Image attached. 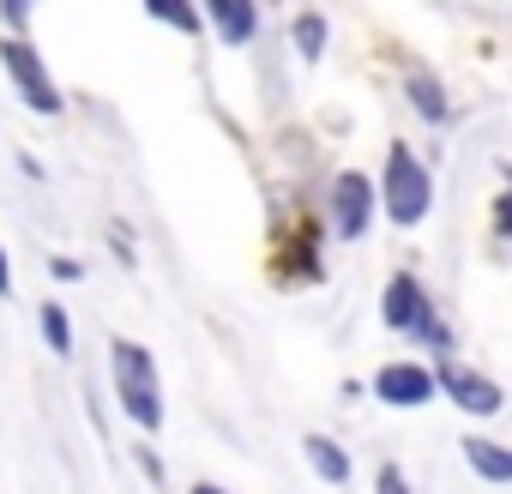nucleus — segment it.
I'll list each match as a JSON object with an SVG mask.
<instances>
[{"label":"nucleus","instance_id":"obj_1","mask_svg":"<svg viewBox=\"0 0 512 494\" xmlns=\"http://www.w3.org/2000/svg\"><path fill=\"white\" fill-rule=\"evenodd\" d=\"M109 374H115V404L127 422H139L145 434L163 428V380H157V356L133 338L109 344Z\"/></svg>","mask_w":512,"mask_h":494},{"label":"nucleus","instance_id":"obj_2","mask_svg":"<svg viewBox=\"0 0 512 494\" xmlns=\"http://www.w3.org/2000/svg\"><path fill=\"white\" fill-rule=\"evenodd\" d=\"M380 211H386L398 229H416V223L434 211V175H428V163H422L404 139H392V145H386V169H380Z\"/></svg>","mask_w":512,"mask_h":494},{"label":"nucleus","instance_id":"obj_3","mask_svg":"<svg viewBox=\"0 0 512 494\" xmlns=\"http://www.w3.org/2000/svg\"><path fill=\"white\" fill-rule=\"evenodd\" d=\"M380 320L392 326V332H410V338H422L428 350H452V332H446V320L434 314V302H428V290H422V278H410V272H398L386 290H380Z\"/></svg>","mask_w":512,"mask_h":494},{"label":"nucleus","instance_id":"obj_4","mask_svg":"<svg viewBox=\"0 0 512 494\" xmlns=\"http://www.w3.org/2000/svg\"><path fill=\"white\" fill-rule=\"evenodd\" d=\"M0 67H7V79L19 85V97H25V109H37V115H61L67 109V97H61V85L49 79V67H43V55L25 43V37H0Z\"/></svg>","mask_w":512,"mask_h":494},{"label":"nucleus","instance_id":"obj_5","mask_svg":"<svg viewBox=\"0 0 512 494\" xmlns=\"http://www.w3.org/2000/svg\"><path fill=\"white\" fill-rule=\"evenodd\" d=\"M374 211H380V181H368L362 169H344L332 181V229H338V241H362L374 229Z\"/></svg>","mask_w":512,"mask_h":494},{"label":"nucleus","instance_id":"obj_6","mask_svg":"<svg viewBox=\"0 0 512 494\" xmlns=\"http://www.w3.org/2000/svg\"><path fill=\"white\" fill-rule=\"evenodd\" d=\"M434 380H440V398H452L464 416H500V410H506V392H500L482 368H464V362L446 356V362L434 368Z\"/></svg>","mask_w":512,"mask_h":494},{"label":"nucleus","instance_id":"obj_7","mask_svg":"<svg viewBox=\"0 0 512 494\" xmlns=\"http://www.w3.org/2000/svg\"><path fill=\"white\" fill-rule=\"evenodd\" d=\"M374 398L392 404V410H416V404L440 398V380H434V368H422V362H386V368L374 374Z\"/></svg>","mask_w":512,"mask_h":494},{"label":"nucleus","instance_id":"obj_8","mask_svg":"<svg viewBox=\"0 0 512 494\" xmlns=\"http://www.w3.org/2000/svg\"><path fill=\"white\" fill-rule=\"evenodd\" d=\"M205 31H217V43L247 49L260 37V7L253 0H205Z\"/></svg>","mask_w":512,"mask_h":494},{"label":"nucleus","instance_id":"obj_9","mask_svg":"<svg viewBox=\"0 0 512 494\" xmlns=\"http://www.w3.org/2000/svg\"><path fill=\"white\" fill-rule=\"evenodd\" d=\"M404 97H410V109H416L428 127H446V121H452V103H446V91H440L434 73L410 67V73H404Z\"/></svg>","mask_w":512,"mask_h":494},{"label":"nucleus","instance_id":"obj_10","mask_svg":"<svg viewBox=\"0 0 512 494\" xmlns=\"http://www.w3.org/2000/svg\"><path fill=\"white\" fill-rule=\"evenodd\" d=\"M464 464L482 476V482H512V446L488 440V434H464Z\"/></svg>","mask_w":512,"mask_h":494},{"label":"nucleus","instance_id":"obj_11","mask_svg":"<svg viewBox=\"0 0 512 494\" xmlns=\"http://www.w3.org/2000/svg\"><path fill=\"white\" fill-rule=\"evenodd\" d=\"M302 458L314 464V476H320V482H332V488H344V482H350V452H344L332 434H308V440H302Z\"/></svg>","mask_w":512,"mask_h":494},{"label":"nucleus","instance_id":"obj_12","mask_svg":"<svg viewBox=\"0 0 512 494\" xmlns=\"http://www.w3.org/2000/svg\"><path fill=\"white\" fill-rule=\"evenodd\" d=\"M145 13H151L157 25L181 31V37H199V31H205V7H187V0H145Z\"/></svg>","mask_w":512,"mask_h":494},{"label":"nucleus","instance_id":"obj_13","mask_svg":"<svg viewBox=\"0 0 512 494\" xmlns=\"http://www.w3.org/2000/svg\"><path fill=\"white\" fill-rule=\"evenodd\" d=\"M326 37H332L326 13H296V19H290V43H296L302 61H320V55H326Z\"/></svg>","mask_w":512,"mask_h":494},{"label":"nucleus","instance_id":"obj_14","mask_svg":"<svg viewBox=\"0 0 512 494\" xmlns=\"http://www.w3.org/2000/svg\"><path fill=\"white\" fill-rule=\"evenodd\" d=\"M37 326H43V344H49L55 356H73V320H67L61 302H43V308H37Z\"/></svg>","mask_w":512,"mask_h":494},{"label":"nucleus","instance_id":"obj_15","mask_svg":"<svg viewBox=\"0 0 512 494\" xmlns=\"http://www.w3.org/2000/svg\"><path fill=\"white\" fill-rule=\"evenodd\" d=\"M374 494H416V488H410L404 464H380V470H374Z\"/></svg>","mask_w":512,"mask_h":494},{"label":"nucleus","instance_id":"obj_16","mask_svg":"<svg viewBox=\"0 0 512 494\" xmlns=\"http://www.w3.org/2000/svg\"><path fill=\"white\" fill-rule=\"evenodd\" d=\"M0 19L13 25V37H25L31 31V0H0Z\"/></svg>","mask_w":512,"mask_h":494},{"label":"nucleus","instance_id":"obj_17","mask_svg":"<svg viewBox=\"0 0 512 494\" xmlns=\"http://www.w3.org/2000/svg\"><path fill=\"white\" fill-rule=\"evenodd\" d=\"M49 278H55V284H79V278H85V266H79V260H67V254H55V260H49Z\"/></svg>","mask_w":512,"mask_h":494},{"label":"nucleus","instance_id":"obj_18","mask_svg":"<svg viewBox=\"0 0 512 494\" xmlns=\"http://www.w3.org/2000/svg\"><path fill=\"white\" fill-rule=\"evenodd\" d=\"M109 247H115L121 260H133V229L127 223H109Z\"/></svg>","mask_w":512,"mask_h":494},{"label":"nucleus","instance_id":"obj_19","mask_svg":"<svg viewBox=\"0 0 512 494\" xmlns=\"http://www.w3.org/2000/svg\"><path fill=\"white\" fill-rule=\"evenodd\" d=\"M139 464H145V476H157V482H163V458H157L151 446H139Z\"/></svg>","mask_w":512,"mask_h":494},{"label":"nucleus","instance_id":"obj_20","mask_svg":"<svg viewBox=\"0 0 512 494\" xmlns=\"http://www.w3.org/2000/svg\"><path fill=\"white\" fill-rule=\"evenodd\" d=\"M0 296H13V260H7V247H0Z\"/></svg>","mask_w":512,"mask_h":494},{"label":"nucleus","instance_id":"obj_21","mask_svg":"<svg viewBox=\"0 0 512 494\" xmlns=\"http://www.w3.org/2000/svg\"><path fill=\"white\" fill-rule=\"evenodd\" d=\"M187 494H229V488H217V482H193Z\"/></svg>","mask_w":512,"mask_h":494}]
</instances>
